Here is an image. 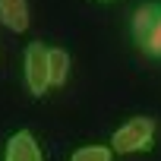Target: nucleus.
Returning a JSON list of instances; mask_svg holds the SVG:
<instances>
[{
  "instance_id": "423d86ee",
  "label": "nucleus",
  "mask_w": 161,
  "mask_h": 161,
  "mask_svg": "<svg viewBox=\"0 0 161 161\" xmlns=\"http://www.w3.org/2000/svg\"><path fill=\"white\" fill-rule=\"evenodd\" d=\"M47 63H51V89L66 86V79H69V66H73L69 54H66L63 47H51V51H47Z\"/></svg>"
},
{
  "instance_id": "6e6552de",
  "label": "nucleus",
  "mask_w": 161,
  "mask_h": 161,
  "mask_svg": "<svg viewBox=\"0 0 161 161\" xmlns=\"http://www.w3.org/2000/svg\"><path fill=\"white\" fill-rule=\"evenodd\" d=\"M101 3H111V0H101Z\"/></svg>"
},
{
  "instance_id": "f03ea898",
  "label": "nucleus",
  "mask_w": 161,
  "mask_h": 161,
  "mask_svg": "<svg viewBox=\"0 0 161 161\" xmlns=\"http://www.w3.org/2000/svg\"><path fill=\"white\" fill-rule=\"evenodd\" d=\"M155 133H158L155 117H148V114H136V117H130L123 126H117V130L111 133V148H114L117 155L152 152V145H155Z\"/></svg>"
},
{
  "instance_id": "39448f33",
  "label": "nucleus",
  "mask_w": 161,
  "mask_h": 161,
  "mask_svg": "<svg viewBox=\"0 0 161 161\" xmlns=\"http://www.w3.org/2000/svg\"><path fill=\"white\" fill-rule=\"evenodd\" d=\"M0 22H3L10 32L22 35L29 29V0H0Z\"/></svg>"
},
{
  "instance_id": "20e7f679",
  "label": "nucleus",
  "mask_w": 161,
  "mask_h": 161,
  "mask_svg": "<svg viewBox=\"0 0 161 161\" xmlns=\"http://www.w3.org/2000/svg\"><path fill=\"white\" fill-rule=\"evenodd\" d=\"M3 161H44L35 133L32 130H16L3 145Z\"/></svg>"
},
{
  "instance_id": "f257e3e1",
  "label": "nucleus",
  "mask_w": 161,
  "mask_h": 161,
  "mask_svg": "<svg viewBox=\"0 0 161 161\" xmlns=\"http://www.w3.org/2000/svg\"><path fill=\"white\" fill-rule=\"evenodd\" d=\"M130 38L142 57L161 60V0H145V3H139L133 10Z\"/></svg>"
},
{
  "instance_id": "7ed1b4c3",
  "label": "nucleus",
  "mask_w": 161,
  "mask_h": 161,
  "mask_svg": "<svg viewBox=\"0 0 161 161\" xmlns=\"http://www.w3.org/2000/svg\"><path fill=\"white\" fill-rule=\"evenodd\" d=\"M47 44L41 41H32L22 54V73H25V86L35 98L47 95L51 92V63H47Z\"/></svg>"
},
{
  "instance_id": "0eeeda50",
  "label": "nucleus",
  "mask_w": 161,
  "mask_h": 161,
  "mask_svg": "<svg viewBox=\"0 0 161 161\" xmlns=\"http://www.w3.org/2000/svg\"><path fill=\"white\" fill-rule=\"evenodd\" d=\"M111 158H114L111 145H79L69 155V161H111Z\"/></svg>"
}]
</instances>
